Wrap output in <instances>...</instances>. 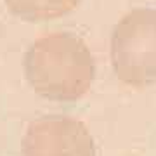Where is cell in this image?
I'll return each instance as SVG.
<instances>
[{
  "label": "cell",
  "instance_id": "277c9868",
  "mask_svg": "<svg viewBox=\"0 0 156 156\" xmlns=\"http://www.w3.org/2000/svg\"><path fill=\"white\" fill-rule=\"evenodd\" d=\"M82 0H4L14 16L28 23H45L73 12Z\"/></svg>",
  "mask_w": 156,
  "mask_h": 156
},
{
  "label": "cell",
  "instance_id": "3957f363",
  "mask_svg": "<svg viewBox=\"0 0 156 156\" xmlns=\"http://www.w3.org/2000/svg\"><path fill=\"white\" fill-rule=\"evenodd\" d=\"M21 153L23 156H97L89 127L68 115L35 118L24 130Z\"/></svg>",
  "mask_w": 156,
  "mask_h": 156
},
{
  "label": "cell",
  "instance_id": "6da1fadb",
  "mask_svg": "<svg viewBox=\"0 0 156 156\" xmlns=\"http://www.w3.org/2000/svg\"><path fill=\"white\" fill-rule=\"evenodd\" d=\"M23 71L37 95L54 102H75L94 85L95 59L82 37L54 31L26 49Z\"/></svg>",
  "mask_w": 156,
  "mask_h": 156
},
{
  "label": "cell",
  "instance_id": "7a4b0ae2",
  "mask_svg": "<svg viewBox=\"0 0 156 156\" xmlns=\"http://www.w3.org/2000/svg\"><path fill=\"white\" fill-rule=\"evenodd\" d=\"M109 59L122 83L144 89L156 83V9L135 7L111 31Z\"/></svg>",
  "mask_w": 156,
  "mask_h": 156
}]
</instances>
